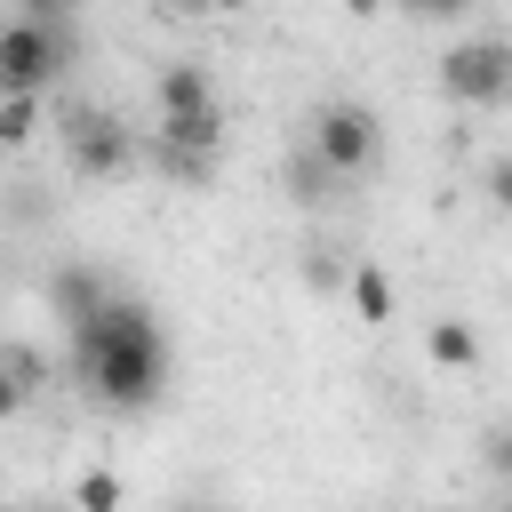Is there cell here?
<instances>
[{
    "instance_id": "cell-12",
    "label": "cell",
    "mask_w": 512,
    "mask_h": 512,
    "mask_svg": "<svg viewBox=\"0 0 512 512\" xmlns=\"http://www.w3.org/2000/svg\"><path fill=\"white\" fill-rule=\"evenodd\" d=\"M304 288L312 296H336V288H352V264L336 248H304Z\"/></svg>"
},
{
    "instance_id": "cell-16",
    "label": "cell",
    "mask_w": 512,
    "mask_h": 512,
    "mask_svg": "<svg viewBox=\"0 0 512 512\" xmlns=\"http://www.w3.org/2000/svg\"><path fill=\"white\" fill-rule=\"evenodd\" d=\"M488 200L512 216V152H504V160H488Z\"/></svg>"
},
{
    "instance_id": "cell-7",
    "label": "cell",
    "mask_w": 512,
    "mask_h": 512,
    "mask_svg": "<svg viewBox=\"0 0 512 512\" xmlns=\"http://www.w3.org/2000/svg\"><path fill=\"white\" fill-rule=\"evenodd\" d=\"M152 96H160V112H200V104H216V88H208L200 64H160Z\"/></svg>"
},
{
    "instance_id": "cell-3",
    "label": "cell",
    "mask_w": 512,
    "mask_h": 512,
    "mask_svg": "<svg viewBox=\"0 0 512 512\" xmlns=\"http://www.w3.org/2000/svg\"><path fill=\"white\" fill-rule=\"evenodd\" d=\"M64 64H72V32L56 16L16 8V24L0 32V88H48Z\"/></svg>"
},
{
    "instance_id": "cell-15",
    "label": "cell",
    "mask_w": 512,
    "mask_h": 512,
    "mask_svg": "<svg viewBox=\"0 0 512 512\" xmlns=\"http://www.w3.org/2000/svg\"><path fill=\"white\" fill-rule=\"evenodd\" d=\"M480 456H488V472H496V480L512 488V424H496V432L480 440Z\"/></svg>"
},
{
    "instance_id": "cell-10",
    "label": "cell",
    "mask_w": 512,
    "mask_h": 512,
    "mask_svg": "<svg viewBox=\"0 0 512 512\" xmlns=\"http://www.w3.org/2000/svg\"><path fill=\"white\" fill-rule=\"evenodd\" d=\"M424 352H432L440 368H472V360H480V336H472V320H432V328H424Z\"/></svg>"
},
{
    "instance_id": "cell-19",
    "label": "cell",
    "mask_w": 512,
    "mask_h": 512,
    "mask_svg": "<svg viewBox=\"0 0 512 512\" xmlns=\"http://www.w3.org/2000/svg\"><path fill=\"white\" fill-rule=\"evenodd\" d=\"M344 8H352V16H376V8H392V0H344Z\"/></svg>"
},
{
    "instance_id": "cell-2",
    "label": "cell",
    "mask_w": 512,
    "mask_h": 512,
    "mask_svg": "<svg viewBox=\"0 0 512 512\" xmlns=\"http://www.w3.org/2000/svg\"><path fill=\"white\" fill-rule=\"evenodd\" d=\"M56 128H64V168L72 176H128L144 160V144L128 136V120L104 112V104H64Z\"/></svg>"
},
{
    "instance_id": "cell-18",
    "label": "cell",
    "mask_w": 512,
    "mask_h": 512,
    "mask_svg": "<svg viewBox=\"0 0 512 512\" xmlns=\"http://www.w3.org/2000/svg\"><path fill=\"white\" fill-rule=\"evenodd\" d=\"M16 8H32V16H64L72 0H16Z\"/></svg>"
},
{
    "instance_id": "cell-8",
    "label": "cell",
    "mask_w": 512,
    "mask_h": 512,
    "mask_svg": "<svg viewBox=\"0 0 512 512\" xmlns=\"http://www.w3.org/2000/svg\"><path fill=\"white\" fill-rule=\"evenodd\" d=\"M336 184H344V176H336V160H328V152H320V144L304 136V144H296V160H288V192H296V200L312 208V200H328Z\"/></svg>"
},
{
    "instance_id": "cell-20",
    "label": "cell",
    "mask_w": 512,
    "mask_h": 512,
    "mask_svg": "<svg viewBox=\"0 0 512 512\" xmlns=\"http://www.w3.org/2000/svg\"><path fill=\"white\" fill-rule=\"evenodd\" d=\"M216 8H256V0H216Z\"/></svg>"
},
{
    "instance_id": "cell-9",
    "label": "cell",
    "mask_w": 512,
    "mask_h": 512,
    "mask_svg": "<svg viewBox=\"0 0 512 512\" xmlns=\"http://www.w3.org/2000/svg\"><path fill=\"white\" fill-rule=\"evenodd\" d=\"M392 304H400V296H392V272H384V264H352V312L384 328V320H392Z\"/></svg>"
},
{
    "instance_id": "cell-4",
    "label": "cell",
    "mask_w": 512,
    "mask_h": 512,
    "mask_svg": "<svg viewBox=\"0 0 512 512\" xmlns=\"http://www.w3.org/2000/svg\"><path fill=\"white\" fill-rule=\"evenodd\" d=\"M440 96L448 104H504L512 96V40H448L440 56Z\"/></svg>"
},
{
    "instance_id": "cell-1",
    "label": "cell",
    "mask_w": 512,
    "mask_h": 512,
    "mask_svg": "<svg viewBox=\"0 0 512 512\" xmlns=\"http://www.w3.org/2000/svg\"><path fill=\"white\" fill-rule=\"evenodd\" d=\"M64 368L72 384L96 400V408H120V416H144L168 384V336L152 320V304L136 296H112L96 320L64 328Z\"/></svg>"
},
{
    "instance_id": "cell-14",
    "label": "cell",
    "mask_w": 512,
    "mask_h": 512,
    "mask_svg": "<svg viewBox=\"0 0 512 512\" xmlns=\"http://www.w3.org/2000/svg\"><path fill=\"white\" fill-rule=\"evenodd\" d=\"M400 16H416V24H448V16H464V8H480V0H392Z\"/></svg>"
},
{
    "instance_id": "cell-5",
    "label": "cell",
    "mask_w": 512,
    "mask_h": 512,
    "mask_svg": "<svg viewBox=\"0 0 512 512\" xmlns=\"http://www.w3.org/2000/svg\"><path fill=\"white\" fill-rule=\"evenodd\" d=\"M304 136H312V144L336 160V176H368V168H376V152H384V120H376L368 104H352V96L320 104Z\"/></svg>"
},
{
    "instance_id": "cell-6",
    "label": "cell",
    "mask_w": 512,
    "mask_h": 512,
    "mask_svg": "<svg viewBox=\"0 0 512 512\" xmlns=\"http://www.w3.org/2000/svg\"><path fill=\"white\" fill-rule=\"evenodd\" d=\"M48 304L64 312V328H80V320H96V312L112 304V288H104V272H96V264H64V272L48 280Z\"/></svg>"
},
{
    "instance_id": "cell-11",
    "label": "cell",
    "mask_w": 512,
    "mask_h": 512,
    "mask_svg": "<svg viewBox=\"0 0 512 512\" xmlns=\"http://www.w3.org/2000/svg\"><path fill=\"white\" fill-rule=\"evenodd\" d=\"M40 136V88H8L0 96V144L16 152V144H32Z\"/></svg>"
},
{
    "instance_id": "cell-13",
    "label": "cell",
    "mask_w": 512,
    "mask_h": 512,
    "mask_svg": "<svg viewBox=\"0 0 512 512\" xmlns=\"http://www.w3.org/2000/svg\"><path fill=\"white\" fill-rule=\"evenodd\" d=\"M72 512H120V480L96 464V472H80L72 480Z\"/></svg>"
},
{
    "instance_id": "cell-17",
    "label": "cell",
    "mask_w": 512,
    "mask_h": 512,
    "mask_svg": "<svg viewBox=\"0 0 512 512\" xmlns=\"http://www.w3.org/2000/svg\"><path fill=\"white\" fill-rule=\"evenodd\" d=\"M160 8H168V16H208L216 0H160Z\"/></svg>"
}]
</instances>
